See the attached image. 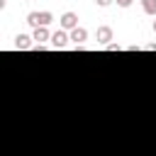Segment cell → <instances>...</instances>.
I'll return each mask as SVG.
<instances>
[{
  "instance_id": "1",
  "label": "cell",
  "mask_w": 156,
  "mask_h": 156,
  "mask_svg": "<svg viewBox=\"0 0 156 156\" xmlns=\"http://www.w3.org/2000/svg\"><path fill=\"white\" fill-rule=\"evenodd\" d=\"M51 22H54V15H51L49 10L29 12V15H27V24H29V27H34V29H37V27H49Z\"/></svg>"
},
{
  "instance_id": "2",
  "label": "cell",
  "mask_w": 156,
  "mask_h": 156,
  "mask_svg": "<svg viewBox=\"0 0 156 156\" xmlns=\"http://www.w3.org/2000/svg\"><path fill=\"white\" fill-rule=\"evenodd\" d=\"M58 24H61V29H76V27H78V15H76L73 10H68V12L61 15Z\"/></svg>"
},
{
  "instance_id": "3",
  "label": "cell",
  "mask_w": 156,
  "mask_h": 156,
  "mask_svg": "<svg viewBox=\"0 0 156 156\" xmlns=\"http://www.w3.org/2000/svg\"><path fill=\"white\" fill-rule=\"evenodd\" d=\"M95 39H98V44H102V46L112 44V27H107V24L98 27V32H95Z\"/></svg>"
},
{
  "instance_id": "4",
  "label": "cell",
  "mask_w": 156,
  "mask_h": 156,
  "mask_svg": "<svg viewBox=\"0 0 156 156\" xmlns=\"http://www.w3.org/2000/svg\"><path fill=\"white\" fill-rule=\"evenodd\" d=\"M68 41H71V34H66V29H58V32L51 34V46L54 49H63Z\"/></svg>"
},
{
  "instance_id": "5",
  "label": "cell",
  "mask_w": 156,
  "mask_h": 156,
  "mask_svg": "<svg viewBox=\"0 0 156 156\" xmlns=\"http://www.w3.org/2000/svg\"><path fill=\"white\" fill-rule=\"evenodd\" d=\"M85 39H88V29H85V27H76V29H71V41H73L76 46H80Z\"/></svg>"
},
{
  "instance_id": "6",
  "label": "cell",
  "mask_w": 156,
  "mask_h": 156,
  "mask_svg": "<svg viewBox=\"0 0 156 156\" xmlns=\"http://www.w3.org/2000/svg\"><path fill=\"white\" fill-rule=\"evenodd\" d=\"M32 39H34L37 44H44L46 39H51V32H49L46 27H37V29H34V34H32Z\"/></svg>"
},
{
  "instance_id": "7",
  "label": "cell",
  "mask_w": 156,
  "mask_h": 156,
  "mask_svg": "<svg viewBox=\"0 0 156 156\" xmlns=\"http://www.w3.org/2000/svg\"><path fill=\"white\" fill-rule=\"evenodd\" d=\"M15 46L17 49H32L34 44H32V37L29 34H17L15 37Z\"/></svg>"
},
{
  "instance_id": "8",
  "label": "cell",
  "mask_w": 156,
  "mask_h": 156,
  "mask_svg": "<svg viewBox=\"0 0 156 156\" xmlns=\"http://www.w3.org/2000/svg\"><path fill=\"white\" fill-rule=\"evenodd\" d=\"M141 10L146 15H154L156 17V0H141Z\"/></svg>"
},
{
  "instance_id": "9",
  "label": "cell",
  "mask_w": 156,
  "mask_h": 156,
  "mask_svg": "<svg viewBox=\"0 0 156 156\" xmlns=\"http://www.w3.org/2000/svg\"><path fill=\"white\" fill-rule=\"evenodd\" d=\"M115 2H117V5H119V7H129V5H132V2H134V0H115Z\"/></svg>"
},
{
  "instance_id": "10",
  "label": "cell",
  "mask_w": 156,
  "mask_h": 156,
  "mask_svg": "<svg viewBox=\"0 0 156 156\" xmlns=\"http://www.w3.org/2000/svg\"><path fill=\"white\" fill-rule=\"evenodd\" d=\"M105 49H107V51H119V44H115V41H112V44H107Z\"/></svg>"
},
{
  "instance_id": "11",
  "label": "cell",
  "mask_w": 156,
  "mask_h": 156,
  "mask_svg": "<svg viewBox=\"0 0 156 156\" xmlns=\"http://www.w3.org/2000/svg\"><path fill=\"white\" fill-rule=\"evenodd\" d=\"M95 2H98V5H100V7H107V5H112V2H115V0H95Z\"/></svg>"
},
{
  "instance_id": "12",
  "label": "cell",
  "mask_w": 156,
  "mask_h": 156,
  "mask_svg": "<svg viewBox=\"0 0 156 156\" xmlns=\"http://www.w3.org/2000/svg\"><path fill=\"white\" fill-rule=\"evenodd\" d=\"M146 49H149V51H156V41H154V44H149Z\"/></svg>"
},
{
  "instance_id": "13",
  "label": "cell",
  "mask_w": 156,
  "mask_h": 156,
  "mask_svg": "<svg viewBox=\"0 0 156 156\" xmlns=\"http://www.w3.org/2000/svg\"><path fill=\"white\" fill-rule=\"evenodd\" d=\"M154 32H156V20H154Z\"/></svg>"
},
{
  "instance_id": "14",
  "label": "cell",
  "mask_w": 156,
  "mask_h": 156,
  "mask_svg": "<svg viewBox=\"0 0 156 156\" xmlns=\"http://www.w3.org/2000/svg\"><path fill=\"white\" fill-rule=\"evenodd\" d=\"M27 2H29V0H27Z\"/></svg>"
}]
</instances>
